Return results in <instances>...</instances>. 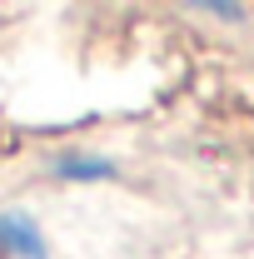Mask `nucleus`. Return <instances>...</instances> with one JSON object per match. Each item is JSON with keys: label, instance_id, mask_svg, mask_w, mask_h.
Wrapping results in <instances>:
<instances>
[{"label": "nucleus", "instance_id": "2", "mask_svg": "<svg viewBox=\"0 0 254 259\" xmlns=\"http://www.w3.org/2000/svg\"><path fill=\"white\" fill-rule=\"evenodd\" d=\"M55 175L70 180V185H90V180H110L115 164L105 155H65V160H55Z\"/></svg>", "mask_w": 254, "mask_h": 259}, {"label": "nucleus", "instance_id": "1", "mask_svg": "<svg viewBox=\"0 0 254 259\" xmlns=\"http://www.w3.org/2000/svg\"><path fill=\"white\" fill-rule=\"evenodd\" d=\"M0 259H50V244L30 214L0 209Z\"/></svg>", "mask_w": 254, "mask_h": 259}]
</instances>
